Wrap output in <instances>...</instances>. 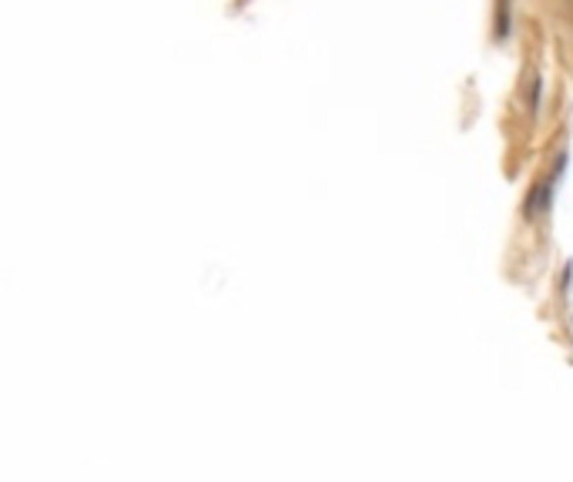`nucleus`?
<instances>
[{
  "instance_id": "obj_1",
  "label": "nucleus",
  "mask_w": 573,
  "mask_h": 482,
  "mask_svg": "<svg viewBox=\"0 0 573 482\" xmlns=\"http://www.w3.org/2000/svg\"><path fill=\"white\" fill-rule=\"evenodd\" d=\"M510 27H513V21H510V0H496V37L506 41Z\"/></svg>"
},
{
  "instance_id": "obj_2",
  "label": "nucleus",
  "mask_w": 573,
  "mask_h": 482,
  "mask_svg": "<svg viewBox=\"0 0 573 482\" xmlns=\"http://www.w3.org/2000/svg\"><path fill=\"white\" fill-rule=\"evenodd\" d=\"M540 91H543V77L533 74L530 77V91H526V101H530V114L540 111Z\"/></svg>"
}]
</instances>
